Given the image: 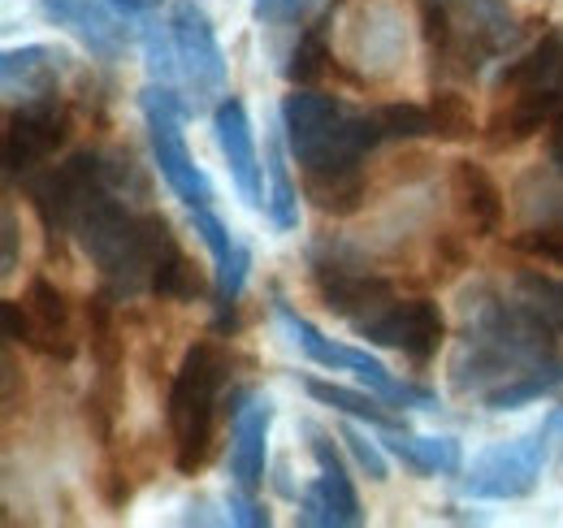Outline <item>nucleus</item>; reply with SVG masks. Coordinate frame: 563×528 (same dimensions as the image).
<instances>
[{"mask_svg": "<svg viewBox=\"0 0 563 528\" xmlns=\"http://www.w3.org/2000/svg\"><path fill=\"white\" fill-rule=\"evenodd\" d=\"M113 290H100L87 299V338H91V360L100 373H122V333L113 317Z\"/></svg>", "mask_w": 563, "mask_h": 528, "instance_id": "a878e982", "label": "nucleus"}, {"mask_svg": "<svg viewBox=\"0 0 563 528\" xmlns=\"http://www.w3.org/2000/svg\"><path fill=\"white\" fill-rule=\"evenodd\" d=\"M421 31L433 78L446 82L477 78L520 40V22L507 0H421Z\"/></svg>", "mask_w": 563, "mask_h": 528, "instance_id": "7ed1b4c3", "label": "nucleus"}, {"mask_svg": "<svg viewBox=\"0 0 563 528\" xmlns=\"http://www.w3.org/2000/svg\"><path fill=\"white\" fill-rule=\"evenodd\" d=\"M560 386H563V364H555V369L529 373V377H520V382H511V386L486 395L482 407H486V411H520V407H529V403H538V398L555 395Z\"/></svg>", "mask_w": 563, "mask_h": 528, "instance_id": "c756f323", "label": "nucleus"}, {"mask_svg": "<svg viewBox=\"0 0 563 528\" xmlns=\"http://www.w3.org/2000/svg\"><path fill=\"white\" fill-rule=\"evenodd\" d=\"M265 174H269V191H265V212L274 221L278 234H290L299 226V187L290 183L286 174V161H282L278 139L265 143Z\"/></svg>", "mask_w": 563, "mask_h": 528, "instance_id": "bb28decb", "label": "nucleus"}, {"mask_svg": "<svg viewBox=\"0 0 563 528\" xmlns=\"http://www.w3.org/2000/svg\"><path fill=\"white\" fill-rule=\"evenodd\" d=\"M212 131H217V147L225 156V169L234 178V191L247 208L265 204V187H261V156H256V134H252V118L247 105L239 96H221L212 109Z\"/></svg>", "mask_w": 563, "mask_h": 528, "instance_id": "dca6fc26", "label": "nucleus"}, {"mask_svg": "<svg viewBox=\"0 0 563 528\" xmlns=\"http://www.w3.org/2000/svg\"><path fill=\"white\" fill-rule=\"evenodd\" d=\"M551 165L563 169V113H560V122L551 127Z\"/></svg>", "mask_w": 563, "mask_h": 528, "instance_id": "a19ab883", "label": "nucleus"}, {"mask_svg": "<svg viewBox=\"0 0 563 528\" xmlns=\"http://www.w3.org/2000/svg\"><path fill=\"white\" fill-rule=\"evenodd\" d=\"M274 317H278V326L286 330V338H290V342H295L312 364L334 369V373H355V382H360V386H368L373 395L386 398L390 407H433V403H438L433 391H424V386H412V382L395 377V373H390L382 360H373L368 351L325 338V333L317 330L308 317H299L286 299H274Z\"/></svg>", "mask_w": 563, "mask_h": 528, "instance_id": "39448f33", "label": "nucleus"}, {"mask_svg": "<svg viewBox=\"0 0 563 528\" xmlns=\"http://www.w3.org/2000/svg\"><path fill=\"white\" fill-rule=\"evenodd\" d=\"M0 317H4V338L9 342H22L26 351H35L44 360L70 364L74 355H78L70 304H66L62 286L48 282L44 273L31 277V286H26L22 299H4L0 304Z\"/></svg>", "mask_w": 563, "mask_h": 528, "instance_id": "6e6552de", "label": "nucleus"}, {"mask_svg": "<svg viewBox=\"0 0 563 528\" xmlns=\"http://www.w3.org/2000/svg\"><path fill=\"white\" fill-rule=\"evenodd\" d=\"M429 122H433V139L442 143H464L477 134V118H473V105L451 91V87H438L433 100H429Z\"/></svg>", "mask_w": 563, "mask_h": 528, "instance_id": "c85d7f7f", "label": "nucleus"}, {"mask_svg": "<svg viewBox=\"0 0 563 528\" xmlns=\"http://www.w3.org/2000/svg\"><path fill=\"white\" fill-rule=\"evenodd\" d=\"M312 286L321 295V304L343 317V321H368L377 308H386L395 299V282L382 277L377 268H364V264L347 261V256H312Z\"/></svg>", "mask_w": 563, "mask_h": 528, "instance_id": "ddd939ff", "label": "nucleus"}, {"mask_svg": "<svg viewBox=\"0 0 563 528\" xmlns=\"http://www.w3.org/2000/svg\"><path fill=\"white\" fill-rule=\"evenodd\" d=\"M355 333L368 338L373 346H390V351L408 355L412 364H429L446 338V321L433 299H404V304L390 299L368 321H360Z\"/></svg>", "mask_w": 563, "mask_h": 528, "instance_id": "f8f14e48", "label": "nucleus"}, {"mask_svg": "<svg viewBox=\"0 0 563 528\" xmlns=\"http://www.w3.org/2000/svg\"><path fill=\"white\" fill-rule=\"evenodd\" d=\"M507 91H563V31H547L529 53L503 62L494 78V96Z\"/></svg>", "mask_w": 563, "mask_h": 528, "instance_id": "412c9836", "label": "nucleus"}, {"mask_svg": "<svg viewBox=\"0 0 563 528\" xmlns=\"http://www.w3.org/2000/svg\"><path fill=\"white\" fill-rule=\"evenodd\" d=\"M96 485H100V498H104L109 512H122V507L131 503V481H126V468H122L118 460H104Z\"/></svg>", "mask_w": 563, "mask_h": 528, "instance_id": "e433bc0d", "label": "nucleus"}, {"mask_svg": "<svg viewBox=\"0 0 563 528\" xmlns=\"http://www.w3.org/2000/svg\"><path fill=\"white\" fill-rule=\"evenodd\" d=\"M563 113V91H507L498 96L486 127V143L494 152L516 147L525 139H533L538 131H551Z\"/></svg>", "mask_w": 563, "mask_h": 528, "instance_id": "a211bd4d", "label": "nucleus"}, {"mask_svg": "<svg viewBox=\"0 0 563 528\" xmlns=\"http://www.w3.org/2000/svg\"><path fill=\"white\" fill-rule=\"evenodd\" d=\"M511 290H516L529 308H538L551 326H560L563 330V282L560 277H547V273H538V268H520V273L511 277Z\"/></svg>", "mask_w": 563, "mask_h": 528, "instance_id": "7c9ffc66", "label": "nucleus"}, {"mask_svg": "<svg viewBox=\"0 0 563 528\" xmlns=\"http://www.w3.org/2000/svg\"><path fill=\"white\" fill-rule=\"evenodd\" d=\"M221 386H225V351L217 342H196L183 355L169 382V403H165V420L174 438V468L183 476H196L212 455Z\"/></svg>", "mask_w": 563, "mask_h": 528, "instance_id": "20e7f679", "label": "nucleus"}, {"mask_svg": "<svg viewBox=\"0 0 563 528\" xmlns=\"http://www.w3.org/2000/svg\"><path fill=\"white\" fill-rule=\"evenodd\" d=\"M225 516H230V525L269 528V512L256 503V494H247V490H239V485H234V494L225 498Z\"/></svg>", "mask_w": 563, "mask_h": 528, "instance_id": "4c0bfd02", "label": "nucleus"}, {"mask_svg": "<svg viewBox=\"0 0 563 528\" xmlns=\"http://www.w3.org/2000/svg\"><path fill=\"white\" fill-rule=\"evenodd\" d=\"M191 226L200 234V243L212 256V290H217V330L234 326V304L247 286V268H252V252L247 243H239L230 234V226L212 212V208H191Z\"/></svg>", "mask_w": 563, "mask_h": 528, "instance_id": "2eb2a0df", "label": "nucleus"}, {"mask_svg": "<svg viewBox=\"0 0 563 528\" xmlns=\"http://www.w3.org/2000/svg\"><path fill=\"white\" fill-rule=\"evenodd\" d=\"M70 66V57L53 44H22L4 48L0 57V78H4V100L9 105H31L57 96V82Z\"/></svg>", "mask_w": 563, "mask_h": 528, "instance_id": "6ab92c4d", "label": "nucleus"}, {"mask_svg": "<svg viewBox=\"0 0 563 528\" xmlns=\"http://www.w3.org/2000/svg\"><path fill=\"white\" fill-rule=\"evenodd\" d=\"M551 455V438L547 429L538 433H520L511 442H494L486 447L468 476H464V498H482V503H516V498H529L542 481V468Z\"/></svg>", "mask_w": 563, "mask_h": 528, "instance_id": "1a4fd4ad", "label": "nucleus"}, {"mask_svg": "<svg viewBox=\"0 0 563 528\" xmlns=\"http://www.w3.org/2000/svg\"><path fill=\"white\" fill-rule=\"evenodd\" d=\"M303 429V438H308V455L317 460V481L303 490V498H299V525H312V528H355L364 525V512H360V494H355L352 476H347V463L339 460V451H334V438L321 429V425H312V420H303L299 425Z\"/></svg>", "mask_w": 563, "mask_h": 528, "instance_id": "9d476101", "label": "nucleus"}, {"mask_svg": "<svg viewBox=\"0 0 563 528\" xmlns=\"http://www.w3.org/2000/svg\"><path fill=\"white\" fill-rule=\"evenodd\" d=\"M118 411H122V373H100L96 386L82 398V416H87V429L96 442H113Z\"/></svg>", "mask_w": 563, "mask_h": 528, "instance_id": "cd10ccee", "label": "nucleus"}, {"mask_svg": "<svg viewBox=\"0 0 563 528\" xmlns=\"http://www.w3.org/2000/svg\"><path fill=\"white\" fill-rule=\"evenodd\" d=\"M169 48H174V91L187 109H209L217 96H225V53L217 44L209 13L196 0H178L165 18Z\"/></svg>", "mask_w": 563, "mask_h": 528, "instance_id": "0eeeda50", "label": "nucleus"}, {"mask_svg": "<svg viewBox=\"0 0 563 528\" xmlns=\"http://www.w3.org/2000/svg\"><path fill=\"white\" fill-rule=\"evenodd\" d=\"M40 13L100 62H113L126 48V26L109 0H40Z\"/></svg>", "mask_w": 563, "mask_h": 528, "instance_id": "f3484780", "label": "nucleus"}, {"mask_svg": "<svg viewBox=\"0 0 563 528\" xmlns=\"http://www.w3.org/2000/svg\"><path fill=\"white\" fill-rule=\"evenodd\" d=\"M511 248L520 256H533V261H547L563 268V230H547V226H525L520 234H511Z\"/></svg>", "mask_w": 563, "mask_h": 528, "instance_id": "f704fd0d", "label": "nucleus"}, {"mask_svg": "<svg viewBox=\"0 0 563 528\" xmlns=\"http://www.w3.org/2000/svg\"><path fill=\"white\" fill-rule=\"evenodd\" d=\"M377 113H382V127H386V143H399V139H424V134H433L429 105H408V100H395V105H377Z\"/></svg>", "mask_w": 563, "mask_h": 528, "instance_id": "2f4dec72", "label": "nucleus"}, {"mask_svg": "<svg viewBox=\"0 0 563 528\" xmlns=\"http://www.w3.org/2000/svg\"><path fill=\"white\" fill-rule=\"evenodd\" d=\"M303 391L308 398H317L321 407H334L352 420H364L373 429H404L399 416H390L386 398H373V395H360V391H347V386H334V382H321V377H303Z\"/></svg>", "mask_w": 563, "mask_h": 528, "instance_id": "393cba45", "label": "nucleus"}, {"mask_svg": "<svg viewBox=\"0 0 563 528\" xmlns=\"http://www.w3.org/2000/svg\"><path fill=\"white\" fill-rule=\"evenodd\" d=\"M282 131L303 169V199H312L321 212L352 217L364 204V156L386 143L382 113L355 109L312 87H295L282 96Z\"/></svg>", "mask_w": 563, "mask_h": 528, "instance_id": "f257e3e1", "label": "nucleus"}, {"mask_svg": "<svg viewBox=\"0 0 563 528\" xmlns=\"http://www.w3.org/2000/svg\"><path fill=\"white\" fill-rule=\"evenodd\" d=\"M339 438H343V447L355 455L360 472H368V481H386V476H390V463H386V447H382V442H373V438L360 433L355 425H339Z\"/></svg>", "mask_w": 563, "mask_h": 528, "instance_id": "72a5a7b5", "label": "nucleus"}, {"mask_svg": "<svg viewBox=\"0 0 563 528\" xmlns=\"http://www.w3.org/2000/svg\"><path fill=\"white\" fill-rule=\"evenodd\" d=\"M109 4H113L118 13H147L156 0H109Z\"/></svg>", "mask_w": 563, "mask_h": 528, "instance_id": "79ce46f5", "label": "nucleus"}, {"mask_svg": "<svg viewBox=\"0 0 563 528\" xmlns=\"http://www.w3.org/2000/svg\"><path fill=\"white\" fill-rule=\"evenodd\" d=\"M451 199H455V212H460V221H464V230L473 239H486V234L503 230L507 204H503L498 183L482 165H473V161H455L451 165Z\"/></svg>", "mask_w": 563, "mask_h": 528, "instance_id": "aec40b11", "label": "nucleus"}, {"mask_svg": "<svg viewBox=\"0 0 563 528\" xmlns=\"http://www.w3.org/2000/svg\"><path fill=\"white\" fill-rule=\"evenodd\" d=\"M560 326L529 308L511 286H473L464 295V326L451 355V386L460 395L486 398L529 373L563 364Z\"/></svg>", "mask_w": 563, "mask_h": 528, "instance_id": "f03ea898", "label": "nucleus"}, {"mask_svg": "<svg viewBox=\"0 0 563 528\" xmlns=\"http://www.w3.org/2000/svg\"><path fill=\"white\" fill-rule=\"evenodd\" d=\"M382 447L386 455L404 460L417 476H455L464 468V447L460 438H421L408 429H382Z\"/></svg>", "mask_w": 563, "mask_h": 528, "instance_id": "4be33fe9", "label": "nucleus"}, {"mask_svg": "<svg viewBox=\"0 0 563 528\" xmlns=\"http://www.w3.org/2000/svg\"><path fill=\"white\" fill-rule=\"evenodd\" d=\"M516 212L525 226L563 230V169H529L516 183Z\"/></svg>", "mask_w": 563, "mask_h": 528, "instance_id": "5701e85b", "label": "nucleus"}, {"mask_svg": "<svg viewBox=\"0 0 563 528\" xmlns=\"http://www.w3.org/2000/svg\"><path fill=\"white\" fill-rule=\"evenodd\" d=\"M334 66V53H330V18H317L299 31L290 57H286V78L290 87H317Z\"/></svg>", "mask_w": 563, "mask_h": 528, "instance_id": "b1692460", "label": "nucleus"}, {"mask_svg": "<svg viewBox=\"0 0 563 528\" xmlns=\"http://www.w3.org/2000/svg\"><path fill=\"white\" fill-rule=\"evenodd\" d=\"M143 127H147V143H152V161L161 169V178L169 183V191L183 199L187 208H212V183L209 174L196 165L187 134H183V96L165 82H147L140 91Z\"/></svg>", "mask_w": 563, "mask_h": 528, "instance_id": "423d86ee", "label": "nucleus"}, {"mask_svg": "<svg viewBox=\"0 0 563 528\" xmlns=\"http://www.w3.org/2000/svg\"><path fill=\"white\" fill-rule=\"evenodd\" d=\"M143 62L152 82L174 87V48H169V26L165 22H147L143 26Z\"/></svg>", "mask_w": 563, "mask_h": 528, "instance_id": "473e14b6", "label": "nucleus"}, {"mask_svg": "<svg viewBox=\"0 0 563 528\" xmlns=\"http://www.w3.org/2000/svg\"><path fill=\"white\" fill-rule=\"evenodd\" d=\"M321 0H256V22L265 26H290V22H303Z\"/></svg>", "mask_w": 563, "mask_h": 528, "instance_id": "c9c22d12", "label": "nucleus"}, {"mask_svg": "<svg viewBox=\"0 0 563 528\" xmlns=\"http://www.w3.org/2000/svg\"><path fill=\"white\" fill-rule=\"evenodd\" d=\"M269 429H274V398L261 395V391H243L234 398V411H230V476L247 494H256L265 485Z\"/></svg>", "mask_w": 563, "mask_h": 528, "instance_id": "4468645a", "label": "nucleus"}, {"mask_svg": "<svg viewBox=\"0 0 563 528\" xmlns=\"http://www.w3.org/2000/svg\"><path fill=\"white\" fill-rule=\"evenodd\" d=\"M70 131L74 118L57 96L31 100V105H13L9 122H4V174L9 178L31 174L48 156H57V147L70 139Z\"/></svg>", "mask_w": 563, "mask_h": 528, "instance_id": "9b49d317", "label": "nucleus"}, {"mask_svg": "<svg viewBox=\"0 0 563 528\" xmlns=\"http://www.w3.org/2000/svg\"><path fill=\"white\" fill-rule=\"evenodd\" d=\"M542 429H547V438H551V447H555V442H560V447H563V407H555V411L547 416V425H542Z\"/></svg>", "mask_w": 563, "mask_h": 528, "instance_id": "ea45409f", "label": "nucleus"}, {"mask_svg": "<svg viewBox=\"0 0 563 528\" xmlns=\"http://www.w3.org/2000/svg\"><path fill=\"white\" fill-rule=\"evenodd\" d=\"M18 268V221H13V212L4 208V277Z\"/></svg>", "mask_w": 563, "mask_h": 528, "instance_id": "58836bf2", "label": "nucleus"}]
</instances>
